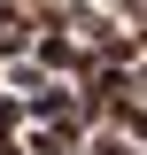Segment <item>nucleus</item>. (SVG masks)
Instances as JSON below:
<instances>
[{"label":"nucleus","mask_w":147,"mask_h":155,"mask_svg":"<svg viewBox=\"0 0 147 155\" xmlns=\"http://www.w3.org/2000/svg\"><path fill=\"white\" fill-rule=\"evenodd\" d=\"M85 155H132V147H124V140H93Z\"/></svg>","instance_id":"f257e3e1"}]
</instances>
